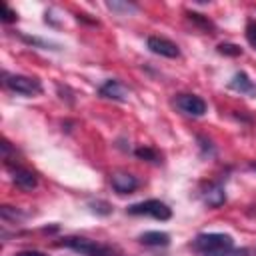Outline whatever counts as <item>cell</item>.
I'll return each mask as SVG.
<instances>
[{"mask_svg": "<svg viewBox=\"0 0 256 256\" xmlns=\"http://www.w3.org/2000/svg\"><path fill=\"white\" fill-rule=\"evenodd\" d=\"M62 246L72 248L74 252H80L82 256H110V254H112V248H108V246H104V244H98L96 240L80 238V236L64 238V240H62Z\"/></svg>", "mask_w": 256, "mask_h": 256, "instance_id": "6da1fadb", "label": "cell"}, {"mask_svg": "<svg viewBox=\"0 0 256 256\" xmlns=\"http://www.w3.org/2000/svg\"><path fill=\"white\" fill-rule=\"evenodd\" d=\"M2 78H4V86L10 88L16 94L34 96V94H40L42 92V86H40V82L36 78L22 76V74H8V72H4Z\"/></svg>", "mask_w": 256, "mask_h": 256, "instance_id": "7a4b0ae2", "label": "cell"}, {"mask_svg": "<svg viewBox=\"0 0 256 256\" xmlns=\"http://www.w3.org/2000/svg\"><path fill=\"white\" fill-rule=\"evenodd\" d=\"M126 212L132 216H152L156 220H168L172 216V210L160 200H144V202L130 204Z\"/></svg>", "mask_w": 256, "mask_h": 256, "instance_id": "3957f363", "label": "cell"}, {"mask_svg": "<svg viewBox=\"0 0 256 256\" xmlns=\"http://www.w3.org/2000/svg\"><path fill=\"white\" fill-rule=\"evenodd\" d=\"M232 236L228 234H218V232H210V234H198L194 240V248L200 250L202 254H212L218 250H226L232 248Z\"/></svg>", "mask_w": 256, "mask_h": 256, "instance_id": "277c9868", "label": "cell"}, {"mask_svg": "<svg viewBox=\"0 0 256 256\" xmlns=\"http://www.w3.org/2000/svg\"><path fill=\"white\" fill-rule=\"evenodd\" d=\"M176 106H178L184 114L194 116V118L204 116V112H206V102H204L200 96H196V94H180V96L176 98Z\"/></svg>", "mask_w": 256, "mask_h": 256, "instance_id": "5b68a950", "label": "cell"}, {"mask_svg": "<svg viewBox=\"0 0 256 256\" xmlns=\"http://www.w3.org/2000/svg\"><path fill=\"white\" fill-rule=\"evenodd\" d=\"M148 48L158 56H166V58H178L180 56L178 46L172 40L162 38V36H150L148 38Z\"/></svg>", "mask_w": 256, "mask_h": 256, "instance_id": "8992f818", "label": "cell"}, {"mask_svg": "<svg viewBox=\"0 0 256 256\" xmlns=\"http://www.w3.org/2000/svg\"><path fill=\"white\" fill-rule=\"evenodd\" d=\"M130 90L120 82V80H106L100 86V96L110 98V100H118V102H126L128 100Z\"/></svg>", "mask_w": 256, "mask_h": 256, "instance_id": "52a82bcc", "label": "cell"}, {"mask_svg": "<svg viewBox=\"0 0 256 256\" xmlns=\"http://www.w3.org/2000/svg\"><path fill=\"white\" fill-rule=\"evenodd\" d=\"M110 182H112V188H114L118 194H130V192L136 190V186H138L136 176H132V174H128V172H114L112 178H110Z\"/></svg>", "mask_w": 256, "mask_h": 256, "instance_id": "ba28073f", "label": "cell"}, {"mask_svg": "<svg viewBox=\"0 0 256 256\" xmlns=\"http://www.w3.org/2000/svg\"><path fill=\"white\" fill-rule=\"evenodd\" d=\"M12 180H14L16 186H20L22 190H32V188H36V184H38L34 172H30V170H26V168H22V166L12 168Z\"/></svg>", "mask_w": 256, "mask_h": 256, "instance_id": "9c48e42d", "label": "cell"}, {"mask_svg": "<svg viewBox=\"0 0 256 256\" xmlns=\"http://www.w3.org/2000/svg\"><path fill=\"white\" fill-rule=\"evenodd\" d=\"M202 198H204V202H206L208 206L218 208L220 204H224L226 194H224V188H222V186H218V184H208V188L202 192Z\"/></svg>", "mask_w": 256, "mask_h": 256, "instance_id": "30bf717a", "label": "cell"}, {"mask_svg": "<svg viewBox=\"0 0 256 256\" xmlns=\"http://www.w3.org/2000/svg\"><path fill=\"white\" fill-rule=\"evenodd\" d=\"M140 242L146 246H168L170 244V236L166 232H158V230H150L144 232L140 236Z\"/></svg>", "mask_w": 256, "mask_h": 256, "instance_id": "8fae6325", "label": "cell"}, {"mask_svg": "<svg viewBox=\"0 0 256 256\" xmlns=\"http://www.w3.org/2000/svg\"><path fill=\"white\" fill-rule=\"evenodd\" d=\"M230 88L246 94V92H252V90H254V84H252V80H250L244 72H238V74H234V78L230 80Z\"/></svg>", "mask_w": 256, "mask_h": 256, "instance_id": "7c38bea8", "label": "cell"}, {"mask_svg": "<svg viewBox=\"0 0 256 256\" xmlns=\"http://www.w3.org/2000/svg\"><path fill=\"white\" fill-rule=\"evenodd\" d=\"M186 16H188L194 24H198L202 30H206V32H208V30H214V24H212L208 18H204L202 14H198V12H186Z\"/></svg>", "mask_w": 256, "mask_h": 256, "instance_id": "4fadbf2b", "label": "cell"}, {"mask_svg": "<svg viewBox=\"0 0 256 256\" xmlns=\"http://www.w3.org/2000/svg\"><path fill=\"white\" fill-rule=\"evenodd\" d=\"M140 160H148V162H160V154L156 152V150H152V148H136V152H134Z\"/></svg>", "mask_w": 256, "mask_h": 256, "instance_id": "5bb4252c", "label": "cell"}, {"mask_svg": "<svg viewBox=\"0 0 256 256\" xmlns=\"http://www.w3.org/2000/svg\"><path fill=\"white\" fill-rule=\"evenodd\" d=\"M218 52H220V54H226V56H240V54H242V48L236 46V44L224 42V44H218Z\"/></svg>", "mask_w": 256, "mask_h": 256, "instance_id": "9a60e30c", "label": "cell"}, {"mask_svg": "<svg viewBox=\"0 0 256 256\" xmlns=\"http://www.w3.org/2000/svg\"><path fill=\"white\" fill-rule=\"evenodd\" d=\"M204 256H248V250H240V248H226V250H218L212 254H204Z\"/></svg>", "mask_w": 256, "mask_h": 256, "instance_id": "2e32d148", "label": "cell"}, {"mask_svg": "<svg viewBox=\"0 0 256 256\" xmlns=\"http://www.w3.org/2000/svg\"><path fill=\"white\" fill-rule=\"evenodd\" d=\"M246 40L250 42V46L256 48V20H248L246 22Z\"/></svg>", "mask_w": 256, "mask_h": 256, "instance_id": "e0dca14e", "label": "cell"}, {"mask_svg": "<svg viewBox=\"0 0 256 256\" xmlns=\"http://www.w3.org/2000/svg\"><path fill=\"white\" fill-rule=\"evenodd\" d=\"M14 20H16V12L2 2V22H14Z\"/></svg>", "mask_w": 256, "mask_h": 256, "instance_id": "ac0fdd59", "label": "cell"}, {"mask_svg": "<svg viewBox=\"0 0 256 256\" xmlns=\"http://www.w3.org/2000/svg\"><path fill=\"white\" fill-rule=\"evenodd\" d=\"M108 8L110 10H126V12L136 10V6H132V4H118V2H108Z\"/></svg>", "mask_w": 256, "mask_h": 256, "instance_id": "d6986e66", "label": "cell"}, {"mask_svg": "<svg viewBox=\"0 0 256 256\" xmlns=\"http://www.w3.org/2000/svg\"><path fill=\"white\" fill-rule=\"evenodd\" d=\"M16 256H48V254L38 252V250H24V252H18Z\"/></svg>", "mask_w": 256, "mask_h": 256, "instance_id": "ffe728a7", "label": "cell"}]
</instances>
